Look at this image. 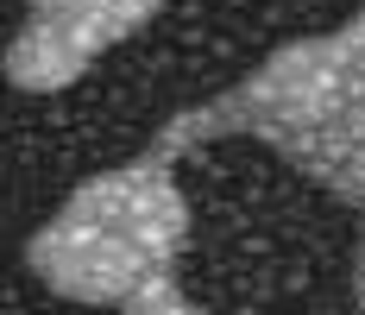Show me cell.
<instances>
[{
	"label": "cell",
	"mask_w": 365,
	"mask_h": 315,
	"mask_svg": "<svg viewBox=\"0 0 365 315\" xmlns=\"http://www.w3.org/2000/svg\"><path fill=\"white\" fill-rule=\"evenodd\" d=\"M189 246V202H182L170 158L139 151L113 171L70 189V202L26 240L44 290L126 315H182L189 296L177 290V259Z\"/></svg>",
	"instance_id": "cell-1"
},
{
	"label": "cell",
	"mask_w": 365,
	"mask_h": 315,
	"mask_svg": "<svg viewBox=\"0 0 365 315\" xmlns=\"http://www.w3.org/2000/svg\"><path fill=\"white\" fill-rule=\"evenodd\" d=\"M158 13L164 0H26V19L6 44V82L26 95H57Z\"/></svg>",
	"instance_id": "cell-2"
},
{
	"label": "cell",
	"mask_w": 365,
	"mask_h": 315,
	"mask_svg": "<svg viewBox=\"0 0 365 315\" xmlns=\"http://www.w3.org/2000/svg\"><path fill=\"white\" fill-rule=\"evenodd\" d=\"M246 139H258L296 176H309L334 202L365 214V95L315 107V114H290V120H258Z\"/></svg>",
	"instance_id": "cell-3"
},
{
	"label": "cell",
	"mask_w": 365,
	"mask_h": 315,
	"mask_svg": "<svg viewBox=\"0 0 365 315\" xmlns=\"http://www.w3.org/2000/svg\"><path fill=\"white\" fill-rule=\"evenodd\" d=\"M353 303L365 309V214H359V252H353Z\"/></svg>",
	"instance_id": "cell-4"
},
{
	"label": "cell",
	"mask_w": 365,
	"mask_h": 315,
	"mask_svg": "<svg viewBox=\"0 0 365 315\" xmlns=\"http://www.w3.org/2000/svg\"><path fill=\"white\" fill-rule=\"evenodd\" d=\"M359 19H365V0H359Z\"/></svg>",
	"instance_id": "cell-5"
}]
</instances>
